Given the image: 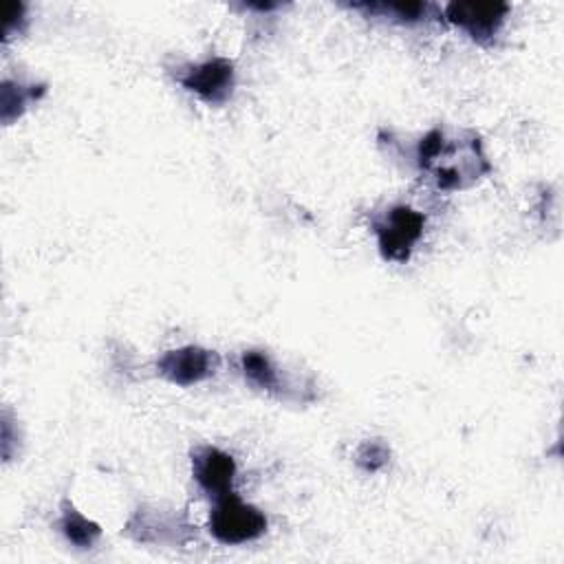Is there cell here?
Returning <instances> with one entry per match:
<instances>
[{
    "label": "cell",
    "mask_w": 564,
    "mask_h": 564,
    "mask_svg": "<svg viewBox=\"0 0 564 564\" xmlns=\"http://www.w3.org/2000/svg\"><path fill=\"white\" fill-rule=\"evenodd\" d=\"M57 531L77 549H93L101 538V527L86 518L68 498L59 502V516L55 520Z\"/></svg>",
    "instance_id": "obj_10"
},
{
    "label": "cell",
    "mask_w": 564,
    "mask_h": 564,
    "mask_svg": "<svg viewBox=\"0 0 564 564\" xmlns=\"http://www.w3.org/2000/svg\"><path fill=\"white\" fill-rule=\"evenodd\" d=\"M240 370L245 375V379L256 386L258 390L271 392V394H280V397H289V392L293 390L284 377L282 370L278 368V364L258 348H249L242 352L240 357Z\"/></svg>",
    "instance_id": "obj_9"
},
{
    "label": "cell",
    "mask_w": 564,
    "mask_h": 564,
    "mask_svg": "<svg viewBox=\"0 0 564 564\" xmlns=\"http://www.w3.org/2000/svg\"><path fill=\"white\" fill-rule=\"evenodd\" d=\"M192 460V478L200 487L205 496L212 500L234 491L236 463L234 456L214 445H196L189 454Z\"/></svg>",
    "instance_id": "obj_8"
},
{
    "label": "cell",
    "mask_w": 564,
    "mask_h": 564,
    "mask_svg": "<svg viewBox=\"0 0 564 564\" xmlns=\"http://www.w3.org/2000/svg\"><path fill=\"white\" fill-rule=\"evenodd\" d=\"M370 229L377 236V247L383 260L408 262L416 242L423 238L425 214L405 203H394L372 214Z\"/></svg>",
    "instance_id": "obj_2"
},
{
    "label": "cell",
    "mask_w": 564,
    "mask_h": 564,
    "mask_svg": "<svg viewBox=\"0 0 564 564\" xmlns=\"http://www.w3.org/2000/svg\"><path fill=\"white\" fill-rule=\"evenodd\" d=\"M388 460H390V447L381 438H368L355 452V463L370 474L383 469Z\"/></svg>",
    "instance_id": "obj_13"
},
{
    "label": "cell",
    "mask_w": 564,
    "mask_h": 564,
    "mask_svg": "<svg viewBox=\"0 0 564 564\" xmlns=\"http://www.w3.org/2000/svg\"><path fill=\"white\" fill-rule=\"evenodd\" d=\"M46 93L44 84H22V82H4L2 84V121L11 123L13 119L22 117V112L37 101Z\"/></svg>",
    "instance_id": "obj_12"
},
{
    "label": "cell",
    "mask_w": 564,
    "mask_h": 564,
    "mask_svg": "<svg viewBox=\"0 0 564 564\" xmlns=\"http://www.w3.org/2000/svg\"><path fill=\"white\" fill-rule=\"evenodd\" d=\"M218 366H220V357L216 350L194 346V344L172 348L156 359V372L165 381L181 388L209 379L212 375H216Z\"/></svg>",
    "instance_id": "obj_6"
},
{
    "label": "cell",
    "mask_w": 564,
    "mask_h": 564,
    "mask_svg": "<svg viewBox=\"0 0 564 564\" xmlns=\"http://www.w3.org/2000/svg\"><path fill=\"white\" fill-rule=\"evenodd\" d=\"M443 18L463 29L474 42L489 44L500 33L507 15V2H449L443 9Z\"/></svg>",
    "instance_id": "obj_7"
},
{
    "label": "cell",
    "mask_w": 564,
    "mask_h": 564,
    "mask_svg": "<svg viewBox=\"0 0 564 564\" xmlns=\"http://www.w3.org/2000/svg\"><path fill=\"white\" fill-rule=\"evenodd\" d=\"M412 161L443 192L471 187L491 172L482 141L474 130L447 137L443 128H432L416 141Z\"/></svg>",
    "instance_id": "obj_1"
},
{
    "label": "cell",
    "mask_w": 564,
    "mask_h": 564,
    "mask_svg": "<svg viewBox=\"0 0 564 564\" xmlns=\"http://www.w3.org/2000/svg\"><path fill=\"white\" fill-rule=\"evenodd\" d=\"M267 516L258 507L245 502L238 494L229 491L214 500L207 529L220 544H245L258 540L267 531Z\"/></svg>",
    "instance_id": "obj_4"
},
{
    "label": "cell",
    "mask_w": 564,
    "mask_h": 564,
    "mask_svg": "<svg viewBox=\"0 0 564 564\" xmlns=\"http://www.w3.org/2000/svg\"><path fill=\"white\" fill-rule=\"evenodd\" d=\"M176 82L209 106H223L236 86V66L229 57H209L185 64L174 73Z\"/></svg>",
    "instance_id": "obj_5"
},
{
    "label": "cell",
    "mask_w": 564,
    "mask_h": 564,
    "mask_svg": "<svg viewBox=\"0 0 564 564\" xmlns=\"http://www.w3.org/2000/svg\"><path fill=\"white\" fill-rule=\"evenodd\" d=\"M123 531L134 542L154 546H185L196 535L185 513L159 505H139Z\"/></svg>",
    "instance_id": "obj_3"
},
{
    "label": "cell",
    "mask_w": 564,
    "mask_h": 564,
    "mask_svg": "<svg viewBox=\"0 0 564 564\" xmlns=\"http://www.w3.org/2000/svg\"><path fill=\"white\" fill-rule=\"evenodd\" d=\"M352 9L366 11L368 15H379L390 22L399 24H416L430 18H443V11L432 2H366V4H350Z\"/></svg>",
    "instance_id": "obj_11"
}]
</instances>
